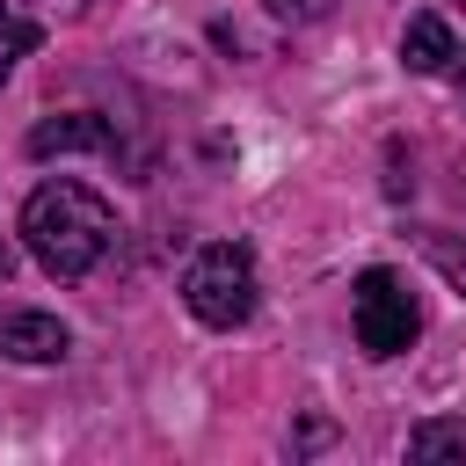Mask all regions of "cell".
Wrapping results in <instances>:
<instances>
[{"label":"cell","instance_id":"obj_11","mask_svg":"<svg viewBox=\"0 0 466 466\" xmlns=\"http://www.w3.org/2000/svg\"><path fill=\"white\" fill-rule=\"evenodd\" d=\"M328 444V422H299V437H291V451H320Z\"/></svg>","mask_w":466,"mask_h":466},{"label":"cell","instance_id":"obj_1","mask_svg":"<svg viewBox=\"0 0 466 466\" xmlns=\"http://www.w3.org/2000/svg\"><path fill=\"white\" fill-rule=\"evenodd\" d=\"M22 240H29V255L58 277V284H80V277H95L102 269V255L116 248V211L87 189V182H44V189H29V204H22Z\"/></svg>","mask_w":466,"mask_h":466},{"label":"cell","instance_id":"obj_6","mask_svg":"<svg viewBox=\"0 0 466 466\" xmlns=\"http://www.w3.org/2000/svg\"><path fill=\"white\" fill-rule=\"evenodd\" d=\"M451 58H459V44H451V22L444 15H415L400 29V66L408 73H444Z\"/></svg>","mask_w":466,"mask_h":466},{"label":"cell","instance_id":"obj_9","mask_svg":"<svg viewBox=\"0 0 466 466\" xmlns=\"http://www.w3.org/2000/svg\"><path fill=\"white\" fill-rule=\"evenodd\" d=\"M44 44V29L29 22V15H15V7H0V80L15 73V58H29Z\"/></svg>","mask_w":466,"mask_h":466},{"label":"cell","instance_id":"obj_2","mask_svg":"<svg viewBox=\"0 0 466 466\" xmlns=\"http://www.w3.org/2000/svg\"><path fill=\"white\" fill-rule=\"evenodd\" d=\"M182 299L204 328H240L255 313V255L240 240H211L189 269H182Z\"/></svg>","mask_w":466,"mask_h":466},{"label":"cell","instance_id":"obj_4","mask_svg":"<svg viewBox=\"0 0 466 466\" xmlns=\"http://www.w3.org/2000/svg\"><path fill=\"white\" fill-rule=\"evenodd\" d=\"M73 350L66 320L58 313H36V306H0V357L15 364H58Z\"/></svg>","mask_w":466,"mask_h":466},{"label":"cell","instance_id":"obj_5","mask_svg":"<svg viewBox=\"0 0 466 466\" xmlns=\"http://www.w3.org/2000/svg\"><path fill=\"white\" fill-rule=\"evenodd\" d=\"M51 153H102V160H116L124 146H116V124H109V116L66 109V116H44V124L29 131V160H51Z\"/></svg>","mask_w":466,"mask_h":466},{"label":"cell","instance_id":"obj_7","mask_svg":"<svg viewBox=\"0 0 466 466\" xmlns=\"http://www.w3.org/2000/svg\"><path fill=\"white\" fill-rule=\"evenodd\" d=\"M408 459H422V466H437V459H466V415L415 422V430H408Z\"/></svg>","mask_w":466,"mask_h":466},{"label":"cell","instance_id":"obj_13","mask_svg":"<svg viewBox=\"0 0 466 466\" xmlns=\"http://www.w3.org/2000/svg\"><path fill=\"white\" fill-rule=\"evenodd\" d=\"M66 7H87V0H66Z\"/></svg>","mask_w":466,"mask_h":466},{"label":"cell","instance_id":"obj_3","mask_svg":"<svg viewBox=\"0 0 466 466\" xmlns=\"http://www.w3.org/2000/svg\"><path fill=\"white\" fill-rule=\"evenodd\" d=\"M350 328H357V350L386 364V357H400L415 342L422 313H415V299H408V284L393 269H364L357 291H350Z\"/></svg>","mask_w":466,"mask_h":466},{"label":"cell","instance_id":"obj_8","mask_svg":"<svg viewBox=\"0 0 466 466\" xmlns=\"http://www.w3.org/2000/svg\"><path fill=\"white\" fill-rule=\"evenodd\" d=\"M415 248H422V262L466 299V240L459 233H444V226H415Z\"/></svg>","mask_w":466,"mask_h":466},{"label":"cell","instance_id":"obj_12","mask_svg":"<svg viewBox=\"0 0 466 466\" xmlns=\"http://www.w3.org/2000/svg\"><path fill=\"white\" fill-rule=\"evenodd\" d=\"M7 269H15V248H7V233H0V277H7Z\"/></svg>","mask_w":466,"mask_h":466},{"label":"cell","instance_id":"obj_10","mask_svg":"<svg viewBox=\"0 0 466 466\" xmlns=\"http://www.w3.org/2000/svg\"><path fill=\"white\" fill-rule=\"evenodd\" d=\"M262 7H269L277 22H320V15L335 7V0H262Z\"/></svg>","mask_w":466,"mask_h":466}]
</instances>
